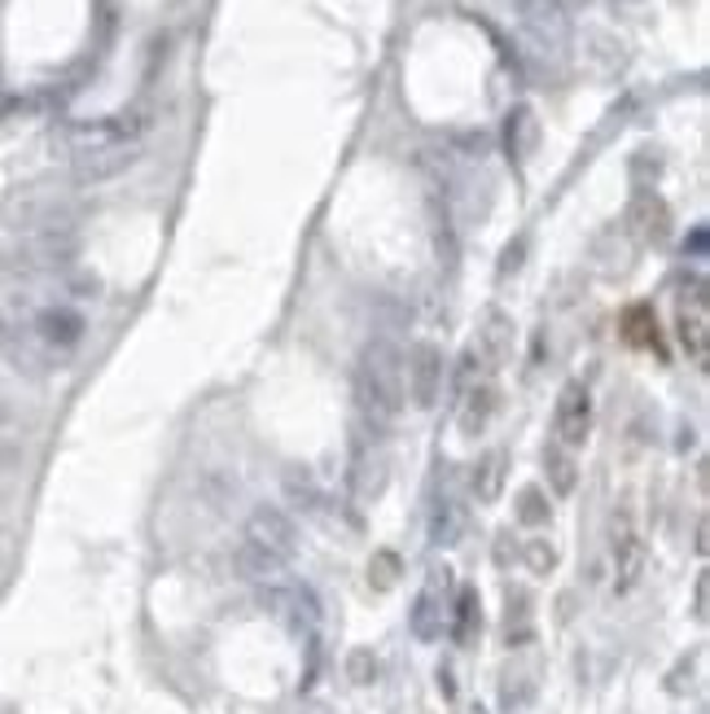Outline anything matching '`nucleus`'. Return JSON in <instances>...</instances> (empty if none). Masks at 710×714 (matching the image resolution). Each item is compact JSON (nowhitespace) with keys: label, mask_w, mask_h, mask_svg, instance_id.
Here are the masks:
<instances>
[{"label":"nucleus","mask_w":710,"mask_h":714,"mask_svg":"<svg viewBox=\"0 0 710 714\" xmlns=\"http://www.w3.org/2000/svg\"><path fill=\"white\" fill-rule=\"evenodd\" d=\"M355 403L373 429H390L403 408V359L390 343H373L355 368Z\"/></svg>","instance_id":"nucleus-1"},{"label":"nucleus","mask_w":710,"mask_h":714,"mask_svg":"<svg viewBox=\"0 0 710 714\" xmlns=\"http://www.w3.org/2000/svg\"><path fill=\"white\" fill-rule=\"evenodd\" d=\"M141 123L136 119H106V123H84L75 132V171L84 180H106L114 171H123L136 154L141 141Z\"/></svg>","instance_id":"nucleus-2"},{"label":"nucleus","mask_w":710,"mask_h":714,"mask_svg":"<svg viewBox=\"0 0 710 714\" xmlns=\"http://www.w3.org/2000/svg\"><path fill=\"white\" fill-rule=\"evenodd\" d=\"M259 605H264L286 632H295V636H312V632L321 627V601H317V592L303 588V583H295V579H273V583H264Z\"/></svg>","instance_id":"nucleus-3"},{"label":"nucleus","mask_w":710,"mask_h":714,"mask_svg":"<svg viewBox=\"0 0 710 714\" xmlns=\"http://www.w3.org/2000/svg\"><path fill=\"white\" fill-rule=\"evenodd\" d=\"M403 394L421 412H430L439 403V394H443V352L434 343H417L408 352V364H403Z\"/></svg>","instance_id":"nucleus-4"},{"label":"nucleus","mask_w":710,"mask_h":714,"mask_svg":"<svg viewBox=\"0 0 710 714\" xmlns=\"http://www.w3.org/2000/svg\"><path fill=\"white\" fill-rule=\"evenodd\" d=\"M246 544H255V548H264V553H273V557H281V561H290L295 548H299V526H295V517H290L286 509L259 504V509L246 517Z\"/></svg>","instance_id":"nucleus-5"},{"label":"nucleus","mask_w":710,"mask_h":714,"mask_svg":"<svg viewBox=\"0 0 710 714\" xmlns=\"http://www.w3.org/2000/svg\"><path fill=\"white\" fill-rule=\"evenodd\" d=\"M588 429H592V394L584 381H566L562 394H557V412H553V434L566 451L584 447L588 443Z\"/></svg>","instance_id":"nucleus-6"},{"label":"nucleus","mask_w":710,"mask_h":714,"mask_svg":"<svg viewBox=\"0 0 710 714\" xmlns=\"http://www.w3.org/2000/svg\"><path fill=\"white\" fill-rule=\"evenodd\" d=\"M513 4H518V18H522V31L535 40V48H544V53L566 48L570 22H566V9L557 0H513Z\"/></svg>","instance_id":"nucleus-7"},{"label":"nucleus","mask_w":710,"mask_h":714,"mask_svg":"<svg viewBox=\"0 0 710 714\" xmlns=\"http://www.w3.org/2000/svg\"><path fill=\"white\" fill-rule=\"evenodd\" d=\"M645 557H650V548H645L636 522H632L628 509H623V513L614 517V592H619V596H628V592L641 583Z\"/></svg>","instance_id":"nucleus-8"},{"label":"nucleus","mask_w":710,"mask_h":714,"mask_svg":"<svg viewBox=\"0 0 710 714\" xmlns=\"http://www.w3.org/2000/svg\"><path fill=\"white\" fill-rule=\"evenodd\" d=\"M676 325H680V347L689 352V359H694L698 368H707L710 364V308H707V299H702V290H694V294L680 299Z\"/></svg>","instance_id":"nucleus-9"},{"label":"nucleus","mask_w":710,"mask_h":714,"mask_svg":"<svg viewBox=\"0 0 710 714\" xmlns=\"http://www.w3.org/2000/svg\"><path fill=\"white\" fill-rule=\"evenodd\" d=\"M4 352H9V359L22 368V372H31V377H40V372H48L53 364H57V352L35 334V325H26V330H13L9 338H4Z\"/></svg>","instance_id":"nucleus-10"},{"label":"nucleus","mask_w":710,"mask_h":714,"mask_svg":"<svg viewBox=\"0 0 710 714\" xmlns=\"http://www.w3.org/2000/svg\"><path fill=\"white\" fill-rule=\"evenodd\" d=\"M496 408H500V390H496V381H478V386H469V394H465V403H461V416H456L461 434H465V438H478V434L487 429V421L496 416Z\"/></svg>","instance_id":"nucleus-11"},{"label":"nucleus","mask_w":710,"mask_h":714,"mask_svg":"<svg viewBox=\"0 0 710 714\" xmlns=\"http://www.w3.org/2000/svg\"><path fill=\"white\" fill-rule=\"evenodd\" d=\"M35 334L57 352V356H66L75 343H79V334H84V321L75 316V312H66V308H53V312H44L40 321H35Z\"/></svg>","instance_id":"nucleus-12"},{"label":"nucleus","mask_w":710,"mask_h":714,"mask_svg":"<svg viewBox=\"0 0 710 714\" xmlns=\"http://www.w3.org/2000/svg\"><path fill=\"white\" fill-rule=\"evenodd\" d=\"M504 473H509V451L504 447H491L478 465H474V495L482 500V504H491V500H500V491H504Z\"/></svg>","instance_id":"nucleus-13"},{"label":"nucleus","mask_w":710,"mask_h":714,"mask_svg":"<svg viewBox=\"0 0 710 714\" xmlns=\"http://www.w3.org/2000/svg\"><path fill=\"white\" fill-rule=\"evenodd\" d=\"M509 352H513V325L500 312H491L487 325H482V334H478V356H482L487 368H500L509 359Z\"/></svg>","instance_id":"nucleus-14"},{"label":"nucleus","mask_w":710,"mask_h":714,"mask_svg":"<svg viewBox=\"0 0 710 714\" xmlns=\"http://www.w3.org/2000/svg\"><path fill=\"white\" fill-rule=\"evenodd\" d=\"M237 574L251 579V583H273V579L286 574V561L264 553V548H255V544H242L237 548Z\"/></svg>","instance_id":"nucleus-15"},{"label":"nucleus","mask_w":710,"mask_h":714,"mask_svg":"<svg viewBox=\"0 0 710 714\" xmlns=\"http://www.w3.org/2000/svg\"><path fill=\"white\" fill-rule=\"evenodd\" d=\"M412 632L417 640H434L443 632V596H439V579H430V588L417 596L412 605Z\"/></svg>","instance_id":"nucleus-16"},{"label":"nucleus","mask_w":710,"mask_h":714,"mask_svg":"<svg viewBox=\"0 0 710 714\" xmlns=\"http://www.w3.org/2000/svg\"><path fill=\"white\" fill-rule=\"evenodd\" d=\"M544 469H548V482H553L557 495H570V491H575L579 465H575V456H570L562 443H548V447H544Z\"/></svg>","instance_id":"nucleus-17"},{"label":"nucleus","mask_w":710,"mask_h":714,"mask_svg":"<svg viewBox=\"0 0 710 714\" xmlns=\"http://www.w3.org/2000/svg\"><path fill=\"white\" fill-rule=\"evenodd\" d=\"M548 517H553L548 495H544L540 487H522V491H518V522H522V526H544Z\"/></svg>","instance_id":"nucleus-18"},{"label":"nucleus","mask_w":710,"mask_h":714,"mask_svg":"<svg viewBox=\"0 0 710 714\" xmlns=\"http://www.w3.org/2000/svg\"><path fill=\"white\" fill-rule=\"evenodd\" d=\"M623 334H628V343H636V347H658L654 312H650V308H632V312L623 316Z\"/></svg>","instance_id":"nucleus-19"},{"label":"nucleus","mask_w":710,"mask_h":714,"mask_svg":"<svg viewBox=\"0 0 710 714\" xmlns=\"http://www.w3.org/2000/svg\"><path fill=\"white\" fill-rule=\"evenodd\" d=\"M461 526H465V513H461L456 504H439V509H434V522H430V539L447 548V544H456Z\"/></svg>","instance_id":"nucleus-20"},{"label":"nucleus","mask_w":710,"mask_h":714,"mask_svg":"<svg viewBox=\"0 0 710 714\" xmlns=\"http://www.w3.org/2000/svg\"><path fill=\"white\" fill-rule=\"evenodd\" d=\"M286 491H290V500L299 504V509H321V491H317V482L308 478V473H299V469H290L286 473Z\"/></svg>","instance_id":"nucleus-21"},{"label":"nucleus","mask_w":710,"mask_h":714,"mask_svg":"<svg viewBox=\"0 0 710 714\" xmlns=\"http://www.w3.org/2000/svg\"><path fill=\"white\" fill-rule=\"evenodd\" d=\"M526 566H531L535 574H548V570L557 566V548H553L548 539H531V544H526Z\"/></svg>","instance_id":"nucleus-22"},{"label":"nucleus","mask_w":710,"mask_h":714,"mask_svg":"<svg viewBox=\"0 0 710 714\" xmlns=\"http://www.w3.org/2000/svg\"><path fill=\"white\" fill-rule=\"evenodd\" d=\"M368 579H373V588H390L399 579V557L395 553H377L373 566H368Z\"/></svg>","instance_id":"nucleus-23"},{"label":"nucleus","mask_w":710,"mask_h":714,"mask_svg":"<svg viewBox=\"0 0 710 714\" xmlns=\"http://www.w3.org/2000/svg\"><path fill=\"white\" fill-rule=\"evenodd\" d=\"M474 623H478V601H474V592H461V605H456V640H469L474 636Z\"/></svg>","instance_id":"nucleus-24"},{"label":"nucleus","mask_w":710,"mask_h":714,"mask_svg":"<svg viewBox=\"0 0 710 714\" xmlns=\"http://www.w3.org/2000/svg\"><path fill=\"white\" fill-rule=\"evenodd\" d=\"M373 676H377V662H373V654L355 649V654H352V680H355V684H364V680H373Z\"/></svg>","instance_id":"nucleus-25"},{"label":"nucleus","mask_w":710,"mask_h":714,"mask_svg":"<svg viewBox=\"0 0 710 714\" xmlns=\"http://www.w3.org/2000/svg\"><path fill=\"white\" fill-rule=\"evenodd\" d=\"M698 618H707V574L698 579Z\"/></svg>","instance_id":"nucleus-26"},{"label":"nucleus","mask_w":710,"mask_h":714,"mask_svg":"<svg viewBox=\"0 0 710 714\" xmlns=\"http://www.w3.org/2000/svg\"><path fill=\"white\" fill-rule=\"evenodd\" d=\"M698 557H707V522H698Z\"/></svg>","instance_id":"nucleus-27"}]
</instances>
